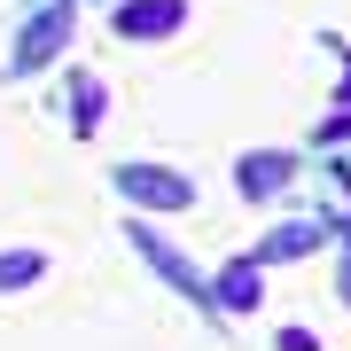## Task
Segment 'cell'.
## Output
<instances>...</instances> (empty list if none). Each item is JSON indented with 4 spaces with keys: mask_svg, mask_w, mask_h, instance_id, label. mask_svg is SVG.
Instances as JSON below:
<instances>
[{
    "mask_svg": "<svg viewBox=\"0 0 351 351\" xmlns=\"http://www.w3.org/2000/svg\"><path fill=\"white\" fill-rule=\"evenodd\" d=\"M117 188H125L133 203H156V211H188L195 188L180 172H156V164H117Z\"/></svg>",
    "mask_w": 351,
    "mask_h": 351,
    "instance_id": "obj_1",
    "label": "cell"
},
{
    "mask_svg": "<svg viewBox=\"0 0 351 351\" xmlns=\"http://www.w3.org/2000/svg\"><path fill=\"white\" fill-rule=\"evenodd\" d=\"M117 32H125V39H164V32H180V0H125V8H117Z\"/></svg>",
    "mask_w": 351,
    "mask_h": 351,
    "instance_id": "obj_2",
    "label": "cell"
},
{
    "mask_svg": "<svg viewBox=\"0 0 351 351\" xmlns=\"http://www.w3.org/2000/svg\"><path fill=\"white\" fill-rule=\"evenodd\" d=\"M63 32H71V8H47V16H39V24H24V47H16V71L47 63V55L63 47Z\"/></svg>",
    "mask_w": 351,
    "mask_h": 351,
    "instance_id": "obj_3",
    "label": "cell"
},
{
    "mask_svg": "<svg viewBox=\"0 0 351 351\" xmlns=\"http://www.w3.org/2000/svg\"><path fill=\"white\" fill-rule=\"evenodd\" d=\"M289 180V156H274V149H250L242 156V195H274Z\"/></svg>",
    "mask_w": 351,
    "mask_h": 351,
    "instance_id": "obj_4",
    "label": "cell"
},
{
    "mask_svg": "<svg viewBox=\"0 0 351 351\" xmlns=\"http://www.w3.org/2000/svg\"><path fill=\"white\" fill-rule=\"evenodd\" d=\"M219 297H226V313H250V304H258V265H226Z\"/></svg>",
    "mask_w": 351,
    "mask_h": 351,
    "instance_id": "obj_5",
    "label": "cell"
},
{
    "mask_svg": "<svg viewBox=\"0 0 351 351\" xmlns=\"http://www.w3.org/2000/svg\"><path fill=\"white\" fill-rule=\"evenodd\" d=\"M39 274H47V258H39V250H8V258H0V289H32Z\"/></svg>",
    "mask_w": 351,
    "mask_h": 351,
    "instance_id": "obj_6",
    "label": "cell"
},
{
    "mask_svg": "<svg viewBox=\"0 0 351 351\" xmlns=\"http://www.w3.org/2000/svg\"><path fill=\"white\" fill-rule=\"evenodd\" d=\"M101 101H110V94H101L94 78H71V110H78V125H101Z\"/></svg>",
    "mask_w": 351,
    "mask_h": 351,
    "instance_id": "obj_7",
    "label": "cell"
},
{
    "mask_svg": "<svg viewBox=\"0 0 351 351\" xmlns=\"http://www.w3.org/2000/svg\"><path fill=\"white\" fill-rule=\"evenodd\" d=\"M281 351H313V336H304V328H289V336H281Z\"/></svg>",
    "mask_w": 351,
    "mask_h": 351,
    "instance_id": "obj_8",
    "label": "cell"
},
{
    "mask_svg": "<svg viewBox=\"0 0 351 351\" xmlns=\"http://www.w3.org/2000/svg\"><path fill=\"white\" fill-rule=\"evenodd\" d=\"M343 297H351V250H343Z\"/></svg>",
    "mask_w": 351,
    "mask_h": 351,
    "instance_id": "obj_9",
    "label": "cell"
}]
</instances>
